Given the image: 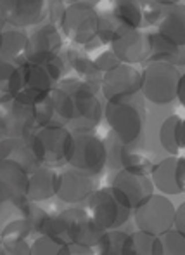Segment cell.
I'll return each instance as SVG.
<instances>
[{
  "label": "cell",
  "instance_id": "cell-1",
  "mask_svg": "<svg viewBox=\"0 0 185 255\" xmlns=\"http://www.w3.org/2000/svg\"><path fill=\"white\" fill-rule=\"evenodd\" d=\"M66 68V61L62 56L47 64L21 61V89L14 99L24 104H31V106L40 103L42 99L51 96L52 89L64 77Z\"/></svg>",
  "mask_w": 185,
  "mask_h": 255
},
{
  "label": "cell",
  "instance_id": "cell-2",
  "mask_svg": "<svg viewBox=\"0 0 185 255\" xmlns=\"http://www.w3.org/2000/svg\"><path fill=\"white\" fill-rule=\"evenodd\" d=\"M104 229L99 228L83 207H71L51 215L44 235H52L73 245L95 247Z\"/></svg>",
  "mask_w": 185,
  "mask_h": 255
},
{
  "label": "cell",
  "instance_id": "cell-3",
  "mask_svg": "<svg viewBox=\"0 0 185 255\" xmlns=\"http://www.w3.org/2000/svg\"><path fill=\"white\" fill-rule=\"evenodd\" d=\"M111 134L124 146L137 148L145 127V108L135 98L122 101H106L104 115Z\"/></svg>",
  "mask_w": 185,
  "mask_h": 255
},
{
  "label": "cell",
  "instance_id": "cell-4",
  "mask_svg": "<svg viewBox=\"0 0 185 255\" xmlns=\"http://www.w3.org/2000/svg\"><path fill=\"white\" fill-rule=\"evenodd\" d=\"M59 85L73 96L74 118L67 128L71 132H92L99 127L104 115V104L99 98V87L76 77H62Z\"/></svg>",
  "mask_w": 185,
  "mask_h": 255
},
{
  "label": "cell",
  "instance_id": "cell-5",
  "mask_svg": "<svg viewBox=\"0 0 185 255\" xmlns=\"http://www.w3.org/2000/svg\"><path fill=\"white\" fill-rule=\"evenodd\" d=\"M28 139L40 165L52 168H61L67 165L73 148V132L66 125L51 122L38 127Z\"/></svg>",
  "mask_w": 185,
  "mask_h": 255
},
{
  "label": "cell",
  "instance_id": "cell-6",
  "mask_svg": "<svg viewBox=\"0 0 185 255\" xmlns=\"http://www.w3.org/2000/svg\"><path fill=\"white\" fill-rule=\"evenodd\" d=\"M182 77L180 66L168 61H145L140 70V94L145 101L165 106L177 99V85Z\"/></svg>",
  "mask_w": 185,
  "mask_h": 255
},
{
  "label": "cell",
  "instance_id": "cell-7",
  "mask_svg": "<svg viewBox=\"0 0 185 255\" xmlns=\"http://www.w3.org/2000/svg\"><path fill=\"white\" fill-rule=\"evenodd\" d=\"M83 208L92 221L104 231L120 229L124 222H128L133 208L123 198V195L113 186L108 188H95L87 200H83Z\"/></svg>",
  "mask_w": 185,
  "mask_h": 255
},
{
  "label": "cell",
  "instance_id": "cell-8",
  "mask_svg": "<svg viewBox=\"0 0 185 255\" xmlns=\"http://www.w3.org/2000/svg\"><path fill=\"white\" fill-rule=\"evenodd\" d=\"M58 28L73 45L90 49L92 45H99L101 14L90 3H67Z\"/></svg>",
  "mask_w": 185,
  "mask_h": 255
},
{
  "label": "cell",
  "instance_id": "cell-9",
  "mask_svg": "<svg viewBox=\"0 0 185 255\" xmlns=\"http://www.w3.org/2000/svg\"><path fill=\"white\" fill-rule=\"evenodd\" d=\"M28 191V172L12 158L0 161V214L17 215L30 200Z\"/></svg>",
  "mask_w": 185,
  "mask_h": 255
},
{
  "label": "cell",
  "instance_id": "cell-10",
  "mask_svg": "<svg viewBox=\"0 0 185 255\" xmlns=\"http://www.w3.org/2000/svg\"><path fill=\"white\" fill-rule=\"evenodd\" d=\"M173 214L175 205L163 193H152L131 210L138 231L152 236H158L173 228Z\"/></svg>",
  "mask_w": 185,
  "mask_h": 255
},
{
  "label": "cell",
  "instance_id": "cell-11",
  "mask_svg": "<svg viewBox=\"0 0 185 255\" xmlns=\"http://www.w3.org/2000/svg\"><path fill=\"white\" fill-rule=\"evenodd\" d=\"M108 151L102 137L92 132H73V148H71L67 165L87 172L90 175H99L106 170Z\"/></svg>",
  "mask_w": 185,
  "mask_h": 255
},
{
  "label": "cell",
  "instance_id": "cell-12",
  "mask_svg": "<svg viewBox=\"0 0 185 255\" xmlns=\"http://www.w3.org/2000/svg\"><path fill=\"white\" fill-rule=\"evenodd\" d=\"M64 51V35L51 21L37 24L33 31L28 35L24 61L38 64H47L59 59Z\"/></svg>",
  "mask_w": 185,
  "mask_h": 255
},
{
  "label": "cell",
  "instance_id": "cell-13",
  "mask_svg": "<svg viewBox=\"0 0 185 255\" xmlns=\"http://www.w3.org/2000/svg\"><path fill=\"white\" fill-rule=\"evenodd\" d=\"M99 91L106 101H122L140 94V70L135 64L118 63L102 73Z\"/></svg>",
  "mask_w": 185,
  "mask_h": 255
},
{
  "label": "cell",
  "instance_id": "cell-14",
  "mask_svg": "<svg viewBox=\"0 0 185 255\" xmlns=\"http://www.w3.org/2000/svg\"><path fill=\"white\" fill-rule=\"evenodd\" d=\"M109 45H111V52L120 63H145L151 54V31L142 30V28L122 31L109 42Z\"/></svg>",
  "mask_w": 185,
  "mask_h": 255
},
{
  "label": "cell",
  "instance_id": "cell-15",
  "mask_svg": "<svg viewBox=\"0 0 185 255\" xmlns=\"http://www.w3.org/2000/svg\"><path fill=\"white\" fill-rule=\"evenodd\" d=\"M47 14V0H0V19L14 28L37 26Z\"/></svg>",
  "mask_w": 185,
  "mask_h": 255
},
{
  "label": "cell",
  "instance_id": "cell-16",
  "mask_svg": "<svg viewBox=\"0 0 185 255\" xmlns=\"http://www.w3.org/2000/svg\"><path fill=\"white\" fill-rule=\"evenodd\" d=\"M151 177L154 189H158L163 195H182L185 189V160L182 154L161 160L159 163L152 165Z\"/></svg>",
  "mask_w": 185,
  "mask_h": 255
},
{
  "label": "cell",
  "instance_id": "cell-17",
  "mask_svg": "<svg viewBox=\"0 0 185 255\" xmlns=\"http://www.w3.org/2000/svg\"><path fill=\"white\" fill-rule=\"evenodd\" d=\"M95 188H97V182L94 175L69 167L58 174L56 196L64 203H81Z\"/></svg>",
  "mask_w": 185,
  "mask_h": 255
},
{
  "label": "cell",
  "instance_id": "cell-18",
  "mask_svg": "<svg viewBox=\"0 0 185 255\" xmlns=\"http://www.w3.org/2000/svg\"><path fill=\"white\" fill-rule=\"evenodd\" d=\"M2 115L5 120L7 135L12 139H26L38 128L35 108L31 104H24L12 99L10 103L3 104Z\"/></svg>",
  "mask_w": 185,
  "mask_h": 255
},
{
  "label": "cell",
  "instance_id": "cell-19",
  "mask_svg": "<svg viewBox=\"0 0 185 255\" xmlns=\"http://www.w3.org/2000/svg\"><path fill=\"white\" fill-rule=\"evenodd\" d=\"M111 186L122 193L123 198L130 203L131 208L154 193V184H152L149 175L137 174V172L126 170V168H120L115 172L111 179Z\"/></svg>",
  "mask_w": 185,
  "mask_h": 255
},
{
  "label": "cell",
  "instance_id": "cell-20",
  "mask_svg": "<svg viewBox=\"0 0 185 255\" xmlns=\"http://www.w3.org/2000/svg\"><path fill=\"white\" fill-rule=\"evenodd\" d=\"M159 37L172 42L173 45H185V9L182 3L179 5L163 7L161 17L154 24V30Z\"/></svg>",
  "mask_w": 185,
  "mask_h": 255
},
{
  "label": "cell",
  "instance_id": "cell-21",
  "mask_svg": "<svg viewBox=\"0 0 185 255\" xmlns=\"http://www.w3.org/2000/svg\"><path fill=\"white\" fill-rule=\"evenodd\" d=\"M104 17L113 24L116 35L126 30H137L144 24L142 7L137 0H115L109 12L104 14Z\"/></svg>",
  "mask_w": 185,
  "mask_h": 255
},
{
  "label": "cell",
  "instance_id": "cell-22",
  "mask_svg": "<svg viewBox=\"0 0 185 255\" xmlns=\"http://www.w3.org/2000/svg\"><path fill=\"white\" fill-rule=\"evenodd\" d=\"M56 186H58V172L52 167L40 165L28 174V191L26 196L30 202H45V200L56 196Z\"/></svg>",
  "mask_w": 185,
  "mask_h": 255
},
{
  "label": "cell",
  "instance_id": "cell-23",
  "mask_svg": "<svg viewBox=\"0 0 185 255\" xmlns=\"http://www.w3.org/2000/svg\"><path fill=\"white\" fill-rule=\"evenodd\" d=\"M159 142L168 154H173V156L182 154L185 148V139L184 118L180 115H172L163 122L161 127H159Z\"/></svg>",
  "mask_w": 185,
  "mask_h": 255
},
{
  "label": "cell",
  "instance_id": "cell-24",
  "mask_svg": "<svg viewBox=\"0 0 185 255\" xmlns=\"http://www.w3.org/2000/svg\"><path fill=\"white\" fill-rule=\"evenodd\" d=\"M64 61H66V66L69 68L71 71H74L76 78L99 87L101 78H102V71L99 70L97 64L94 63V59H90L87 54L76 51V49H69V51L66 52Z\"/></svg>",
  "mask_w": 185,
  "mask_h": 255
},
{
  "label": "cell",
  "instance_id": "cell-25",
  "mask_svg": "<svg viewBox=\"0 0 185 255\" xmlns=\"http://www.w3.org/2000/svg\"><path fill=\"white\" fill-rule=\"evenodd\" d=\"M28 35L23 31V28H3L0 33V59L10 61V63L19 64L24 61V51H26Z\"/></svg>",
  "mask_w": 185,
  "mask_h": 255
},
{
  "label": "cell",
  "instance_id": "cell-26",
  "mask_svg": "<svg viewBox=\"0 0 185 255\" xmlns=\"http://www.w3.org/2000/svg\"><path fill=\"white\" fill-rule=\"evenodd\" d=\"M21 89L19 64L0 59V106L10 103Z\"/></svg>",
  "mask_w": 185,
  "mask_h": 255
},
{
  "label": "cell",
  "instance_id": "cell-27",
  "mask_svg": "<svg viewBox=\"0 0 185 255\" xmlns=\"http://www.w3.org/2000/svg\"><path fill=\"white\" fill-rule=\"evenodd\" d=\"M147 61H168L177 66H182L184 47L173 45L172 42L159 37L156 31H151V54Z\"/></svg>",
  "mask_w": 185,
  "mask_h": 255
},
{
  "label": "cell",
  "instance_id": "cell-28",
  "mask_svg": "<svg viewBox=\"0 0 185 255\" xmlns=\"http://www.w3.org/2000/svg\"><path fill=\"white\" fill-rule=\"evenodd\" d=\"M51 99H52V106H54V122H59V124L67 127L74 118L73 96L58 84L52 89Z\"/></svg>",
  "mask_w": 185,
  "mask_h": 255
},
{
  "label": "cell",
  "instance_id": "cell-29",
  "mask_svg": "<svg viewBox=\"0 0 185 255\" xmlns=\"http://www.w3.org/2000/svg\"><path fill=\"white\" fill-rule=\"evenodd\" d=\"M154 255H185V233L170 228L154 236Z\"/></svg>",
  "mask_w": 185,
  "mask_h": 255
},
{
  "label": "cell",
  "instance_id": "cell-30",
  "mask_svg": "<svg viewBox=\"0 0 185 255\" xmlns=\"http://www.w3.org/2000/svg\"><path fill=\"white\" fill-rule=\"evenodd\" d=\"M123 255H154V236L144 231L128 233L123 243Z\"/></svg>",
  "mask_w": 185,
  "mask_h": 255
},
{
  "label": "cell",
  "instance_id": "cell-31",
  "mask_svg": "<svg viewBox=\"0 0 185 255\" xmlns=\"http://www.w3.org/2000/svg\"><path fill=\"white\" fill-rule=\"evenodd\" d=\"M67 245L58 236L37 235L31 243V255H67Z\"/></svg>",
  "mask_w": 185,
  "mask_h": 255
},
{
  "label": "cell",
  "instance_id": "cell-32",
  "mask_svg": "<svg viewBox=\"0 0 185 255\" xmlns=\"http://www.w3.org/2000/svg\"><path fill=\"white\" fill-rule=\"evenodd\" d=\"M128 233L120 229L104 231L95 245V255H123V243Z\"/></svg>",
  "mask_w": 185,
  "mask_h": 255
},
{
  "label": "cell",
  "instance_id": "cell-33",
  "mask_svg": "<svg viewBox=\"0 0 185 255\" xmlns=\"http://www.w3.org/2000/svg\"><path fill=\"white\" fill-rule=\"evenodd\" d=\"M33 235L30 222L23 215H14V219L3 222L2 242H16V240H30Z\"/></svg>",
  "mask_w": 185,
  "mask_h": 255
},
{
  "label": "cell",
  "instance_id": "cell-34",
  "mask_svg": "<svg viewBox=\"0 0 185 255\" xmlns=\"http://www.w3.org/2000/svg\"><path fill=\"white\" fill-rule=\"evenodd\" d=\"M12 160H16L24 170L30 174L31 170H35L37 167H40V161L37 160L33 153V148L30 144V139H14V146H12V153L10 156Z\"/></svg>",
  "mask_w": 185,
  "mask_h": 255
},
{
  "label": "cell",
  "instance_id": "cell-35",
  "mask_svg": "<svg viewBox=\"0 0 185 255\" xmlns=\"http://www.w3.org/2000/svg\"><path fill=\"white\" fill-rule=\"evenodd\" d=\"M17 215H23L28 222H30L31 229H33V235H44L45 228H47V222L51 219V214L44 210L42 207H38L35 202H28L21 208V212Z\"/></svg>",
  "mask_w": 185,
  "mask_h": 255
},
{
  "label": "cell",
  "instance_id": "cell-36",
  "mask_svg": "<svg viewBox=\"0 0 185 255\" xmlns=\"http://www.w3.org/2000/svg\"><path fill=\"white\" fill-rule=\"evenodd\" d=\"M3 255H31V243L28 240H16V242H2Z\"/></svg>",
  "mask_w": 185,
  "mask_h": 255
},
{
  "label": "cell",
  "instance_id": "cell-37",
  "mask_svg": "<svg viewBox=\"0 0 185 255\" xmlns=\"http://www.w3.org/2000/svg\"><path fill=\"white\" fill-rule=\"evenodd\" d=\"M140 7H142V17H144V21L149 26H154L159 17H161L163 5H158L152 0H149V2H142Z\"/></svg>",
  "mask_w": 185,
  "mask_h": 255
},
{
  "label": "cell",
  "instance_id": "cell-38",
  "mask_svg": "<svg viewBox=\"0 0 185 255\" xmlns=\"http://www.w3.org/2000/svg\"><path fill=\"white\" fill-rule=\"evenodd\" d=\"M94 63L97 64V68H99V70H101L102 73H104V71H108L109 68L116 66V64H118L120 61L116 59V56L111 52V49H109V51H106V52L99 54V56L94 59Z\"/></svg>",
  "mask_w": 185,
  "mask_h": 255
},
{
  "label": "cell",
  "instance_id": "cell-39",
  "mask_svg": "<svg viewBox=\"0 0 185 255\" xmlns=\"http://www.w3.org/2000/svg\"><path fill=\"white\" fill-rule=\"evenodd\" d=\"M185 205L182 203L180 207H175V214H173V228L180 233H185Z\"/></svg>",
  "mask_w": 185,
  "mask_h": 255
},
{
  "label": "cell",
  "instance_id": "cell-40",
  "mask_svg": "<svg viewBox=\"0 0 185 255\" xmlns=\"http://www.w3.org/2000/svg\"><path fill=\"white\" fill-rule=\"evenodd\" d=\"M67 255H95V247H85V245H67Z\"/></svg>",
  "mask_w": 185,
  "mask_h": 255
},
{
  "label": "cell",
  "instance_id": "cell-41",
  "mask_svg": "<svg viewBox=\"0 0 185 255\" xmlns=\"http://www.w3.org/2000/svg\"><path fill=\"white\" fill-rule=\"evenodd\" d=\"M12 146H14L12 137H5V139L0 141V161L10 156V153H12Z\"/></svg>",
  "mask_w": 185,
  "mask_h": 255
},
{
  "label": "cell",
  "instance_id": "cell-42",
  "mask_svg": "<svg viewBox=\"0 0 185 255\" xmlns=\"http://www.w3.org/2000/svg\"><path fill=\"white\" fill-rule=\"evenodd\" d=\"M177 99L180 101V104L185 103V75L184 73L179 80V85H177Z\"/></svg>",
  "mask_w": 185,
  "mask_h": 255
},
{
  "label": "cell",
  "instance_id": "cell-43",
  "mask_svg": "<svg viewBox=\"0 0 185 255\" xmlns=\"http://www.w3.org/2000/svg\"><path fill=\"white\" fill-rule=\"evenodd\" d=\"M152 2L158 3V5L168 7V5H179V3H182L184 0H152Z\"/></svg>",
  "mask_w": 185,
  "mask_h": 255
},
{
  "label": "cell",
  "instance_id": "cell-44",
  "mask_svg": "<svg viewBox=\"0 0 185 255\" xmlns=\"http://www.w3.org/2000/svg\"><path fill=\"white\" fill-rule=\"evenodd\" d=\"M5 137H9V135H7V127H5V120H3V115H2V111H0V141Z\"/></svg>",
  "mask_w": 185,
  "mask_h": 255
},
{
  "label": "cell",
  "instance_id": "cell-45",
  "mask_svg": "<svg viewBox=\"0 0 185 255\" xmlns=\"http://www.w3.org/2000/svg\"><path fill=\"white\" fill-rule=\"evenodd\" d=\"M67 5V3H76V2H83V3H90V5H97L99 2H102V0H61Z\"/></svg>",
  "mask_w": 185,
  "mask_h": 255
},
{
  "label": "cell",
  "instance_id": "cell-46",
  "mask_svg": "<svg viewBox=\"0 0 185 255\" xmlns=\"http://www.w3.org/2000/svg\"><path fill=\"white\" fill-rule=\"evenodd\" d=\"M3 215L0 214V247H2V226H3V221H2Z\"/></svg>",
  "mask_w": 185,
  "mask_h": 255
},
{
  "label": "cell",
  "instance_id": "cell-47",
  "mask_svg": "<svg viewBox=\"0 0 185 255\" xmlns=\"http://www.w3.org/2000/svg\"><path fill=\"white\" fill-rule=\"evenodd\" d=\"M3 28H5V23H3V21L0 19V33H2V30H3Z\"/></svg>",
  "mask_w": 185,
  "mask_h": 255
},
{
  "label": "cell",
  "instance_id": "cell-48",
  "mask_svg": "<svg viewBox=\"0 0 185 255\" xmlns=\"http://www.w3.org/2000/svg\"><path fill=\"white\" fill-rule=\"evenodd\" d=\"M0 255H3V250H2V247H0Z\"/></svg>",
  "mask_w": 185,
  "mask_h": 255
}]
</instances>
